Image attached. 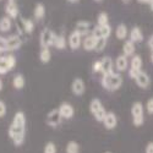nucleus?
<instances>
[{
	"label": "nucleus",
	"instance_id": "obj_29",
	"mask_svg": "<svg viewBox=\"0 0 153 153\" xmlns=\"http://www.w3.org/2000/svg\"><path fill=\"white\" fill-rule=\"evenodd\" d=\"M21 23L23 26V30L26 33H32L33 30H34V23L32 20L30 19H21Z\"/></svg>",
	"mask_w": 153,
	"mask_h": 153
},
{
	"label": "nucleus",
	"instance_id": "obj_45",
	"mask_svg": "<svg viewBox=\"0 0 153 153\" xmlns=\"http://www.w3.org/2000/svg\"><path fill=\"white\" fill-rule=\"evenodd\" d=\"M94 1H97V3H99V1H102V0H94Z\"/></svg>",
	"mask_w": 153,
	"mask_h": 153
},
{
	"label": "nucleus",
	"instance_id": "obj_40",
	"mask_svg": "<svg viewBox=\"0 0 153 153\" xmlns=\"http://www.w3.org/2000/svg\"><path fill=\"white\" fill-rule=\"evenodd\" d=\"M3 88H4V82H3V80L0 79V92L3 91Z\"/></svg>",
	"mask_w": 153,
	"mask_h": 153
},
{
	"label": "nucleus",
	"instance_id": "obj_11",
	"mask_svg": "<svg viewBox=\"0 0 153 153\" xmlns=\"http://www.w3.org/2000/svg\"><path fill=\"white\" fill-rule=\"evenodd\" d=\"M86 91V85L85 81L81 77H76L74 79V81L71 82V92L75 96H82Z\"/></svg>",
	"mask_w": 153,
	"mask_h": 153
},
{
	"label": "nucleus",
	"instance_id": "obj_26",
	"mask_svg": "<svg viewBox=\"0 0 153 153\" xmlns=\"http://www.w3.org/2000/svg\"><path fill=\"white\" fill-rule=\"evenodd\" d=\"M39 61L43 64H48L52 58V52H50V48H41L39 50Z\"/></svg>",
	"mask_w": 153,
	"mask_h": 153
},
{
	"label": "nucleus",
	"instance_id": "obj_3",
	"mask_svg": "<svg viewBox=\"0 0 153 153\" xmlns=\"http://www.w3.org/2000/svg\"><path fill=\"white\" fill-rule=\"evenodd\" d=\"M90 111L93 115V118L97 121H99V123H103V120H104V118L107 115V113H108L99 98H93L90 102Z\"/></svg>",
	"mask_w": 153,
	"mask_h": 153
},
{
	"label": "nucleus",
	"instance_id": "obj_38",
	"mask_svg": "<svg viewBox=\"0 0 153 153\" xmlns=\"http://www.w3.org/2000/svg\"><path fill=\"white\" fill-rule=\"evenodd\" d=\"M145 151H146V153H153V142H148Z\"/></svg>",
	"mask_w": 153,
	"mask_h": 153
},
{
	"label": "nucleus",
	"instance_id": "obj_9",
	"mask_svg": "<svg viewBox=\"0 0 153 153\" xmlns=\"http://www.w3.org/2000/svg\"><path fill=\"white\" fill-rule=\"evenodd\" d=\"M58 109H59V113H60V115H61L62 119L69 120V119L74 118V115H75L74 107L70 103H68V102H62V103L58 107Z\"/></svg>",
	"mask_w": 153,
	"mask_h": 153
},
{
	"label": "nucleus",
	"instance_id": "obj_7",
	"mask_svg": "<svg viewBox=\"0 0 153 153\" xmlns=\"http://www.w3.org/2000/svg\"><path fill=\"white\" fill-rule=\"evenodd\" d=\"M142 71V58L140 55H134L131 61H130V70H129V76L135 80L136 76Z\"/></svg>",
	"mask_w": 153,
	"mask_h": 153
},
{
	"label": "nucleus",
	"instance_id": "obj_16",
	"mask_svg": "<svg viewBox=\"0 0 153 153\" xmlns=\"http://www.w3.org/2000/svg\"><path fill=\"white\" fill-rule=\"evenodd\" d=\"M5 12H6V16H9L11 20H15L20 15L19 6L14 1H7L6 3V5H5Z\"/></svg>",
	"mask_w": 153,
	"mask_h": 153
},
{
	"label": "nucleus",
	"instance_id": "obj_23",
	"mask_svg": "<svg viewBox=\"0 0 153 153\" xmlns=\"http://www.w3.org/2000/svg\"><path fill=\"white\" fill-rule=\"evenodd\" d=\"M12 27V20L9 17V16H3V17H0V32H9Z\"/></svg>",
	"mask_w": 153,
	"mask_h": 153
},
{
	"label": "nucleus",
	"instance_id": "obj_37",
	"mask_svg": "<svg viewBox=\"0 0 153 153\" xmlns=\"http://www.w3.org/2000/svg\"><path fill=\"white\" fill-rule=\"evenodd\" d=\"M92 70H93V72H100V70H102L100 60H96V61L93 62V65H92Z\"/></svg>",
	"mask_w": 153,
	"mask_h": 153
},
{
	"label": "nucleus",
	"instance_id": "obj_22",
	"mask_svg": "<svg viewBox=\"0 0 153 153\" xmlns=\"http://www.w3.org/2000/svg\"><path fill=\"white\" fill-rule=\"evenodd\" d=\"M135 50H136V48H135V43L134 42H131L130 39L129 41H126L125 43H124V45H123V54L125 55V56H134L135 55Z\"/></svg>",
	"mask_w": 153,
	"mask_h": 153
},
{
	"label": "nucleus",
	"instance_id": "obj_30",
	"mask_svg": "<svg viewBox=\"0 0 153 153\" xmlns=\"http://www.w3.org/2000/svg\"><path fill=\"white\" fill-rule=\"evenodd\" d=\"M65 152L66 153H80V145L76 141H70L68 142L65 147Z\"/></svg>",
	"mask_w": 153,
	"mask_h": 153
},
{
	"label": "nucleus",
	"instance_id": "obj_28",
	"mask_svg": "<svg viewBox=\"0 0 153 153\" xmlns=\"http://www.w3.org/2000/svg\"><path fill=\"white\" fill-rule=\"evenodd\" d=\"M11 69L9 68V64L6 61V55L0 54V75H6Z\"/></svg>",
	"mask_w": 153,
	"mask_h": 153
},
{
	"label": "nucleus",
	"instance_id": "obj_20",
	"mask_svg": "<svg viewBox=\"0 0 153 153\" xmlns=\"http://www.w3.org/2000/svg\"><path fill=\"white\" fill-rule=\"evenodd\" d=\"M129 36H130V41L134 42V43H138V42L143 41V33H142L141 28L137 27V26H135L130 30Z\"/></svg>",
	"mask_w": 153,
	"mask_h": 153
},
{
	"label": "nucleus",
	"instance_id": "obj_12",
	"mask_svg": "<svg viewBox=\"0 0 153 153\" xmlns=\"http://www.w3.org/2000/svg\"><path fill=\"white\" fill-rule=\"evenodd\" d=\"M135 82H136V85H137L140 88H142V90H146V88H148L149 85H151V77L148 76L147 72L141 71V72H140V74L136 76V77H135Z\"/></svg>",
	"mask_w": 153,
	"mask_h": 153
},
{
	"label": "nucleus",
	"instance_id": "obj_14",
	"mask_svg": "<svg viewBox=\"0 0 153 153\" xmlns=\"http://www.w3.org/2000/svg\"><path fill=\"white\" fill-rule=\"evenodd\" d=\"M103 125H104V127L107 130H114L115 129L117 125H118V118L115 115V113L108 111L104 120H103Z\"/></svg>",
	"mask_w": 153,
	"mask_h": 153
},
{
	"label": "nucleus",
	"instance_id": "obj_10",
	"mask_svg": "<svg viewBox=\"0 0 153 153\" xmlns=\"http://www.w3.org/2000/svg\"><path fill=\"white\" fill-rule=\"evenodd\" d=\"M82 44V36L76 32L75 30L70 33L69 38H68V45L72 49V50H77Z\"/></svg>",
	"mask_w": 153,
	"mask_h": 153
},
{
	"label": "nucleus",
	"instance_id": "obj_24",
	"mask_svg": "<svg viewBox=\"0 0 153 153\" xmlns=\"http://www.w3.org/2000/svg\"><path fill=\"white\" fill-rule=\"evenodd\" d=\"M25 83H26V80H25V76L22 74H16L12 79V87L15 90H22L25 87Z\"/></svg>",
	"mask_w": 153,
	"mask_h": 153
},
{
	"label": "nucleus",
	"instance_id": "obj_42",
	"mask_svg": "<svg viewBox=\"0 0 153 153\" xmlns=\"http://www.w3.org/2000/svg\"><path fill=\"white\" fill-rule=\"evenodd\" d=\"M149 9H151V11H153V0L149 3Z\"/></svg>",
	"mask_w": 153,
	"mask_h": 153
},
{
	"label": "nucleus",
	"instance_id": "obj_5",
	"mask_svg": "<svg viewBox=\"0 0 153 153\" xmlns=\"http://www.w3.org/2000/svg\"><path fill=\"white\" fill-rule=\"evenodd\" d=\"M55 38H56L55 32H53L50 28H44V30L39 33V45H41V48H50V47H54Z\"/></svg>",
	"mask_w": 153,
	"mask_h": 153
},
{
	"label": "nucleus",
	"instance_id": "obj_13",
	"mask_svg": "<svg viewBox=\"0 0 153 153\" xmlns=\"http://www.w3.org/2000/svg\"><path fill=\"white\" fill-rule=\"evenodd\" d=\"M7 38V48L9 52H14V50H17L21 48L22 45V39L19 34H11Z\"/></svg>",
	"mask_w": 153,
	"mask_h": 153
},
{
	"label": "nucleus",
	"instance_id": "obj_39",
	"mask_svg": "<svg viewBox=\"0 0 153 153\" xmlns=\"http://www.w3.org/2000/svg\"><path fill=\"white\" fill-rule=\"evenodd\" d=\"M137 1H138L140 4H148V5H149V3L152 1V0H137Z\"/></svg>",
	"mask_w": 153,
	"mask_h": 153
},
{
	"label": "nucleus",
	"instance_id": "obj_48",
	"mask_svg": "<svg viewBox=\"0 0 153 153\" xmlns=\"http://www.w3.org/2000/svg\"><path fill=\"white\" fill-rule=\"evenodd\" d=\"M151 37H152V38H153V34H152V36H151Z\"/></svg>",
	"mask_w": 153,
	"mask_h": 153
},
{
	"label": "nucleus",
	"instance_id": "obj_21",
	"mask_svg": "<svg viewBox=\"0 0 153 153\" xmlns=\"http://www.w3.org/2000/svg\"><path fill=\"white\" fill-rule=\"evenodd\" d=\"M127 36H129V30H127L126 25L125 23L118 25L117 28H115V37L118 38L119 41H124Z\"/></svg>",
	"mask_w": 153,
	"mask_h": 153
},
{
	"label": "nucleus",
	"instance_id": "obj_31",
	"mask_svg": "<svg viewBox=\"0 0 153 153\" xmlns=\"http://www.w3.org/2000/svg\"><path fill=\"white\" fill-rule=\"evenodd\" d=\"M109 16L107 12H99L98 16H97V25H99V26H104V25H109Z\"/></svg>",
	"mask_w": 153,
	"mask_h": 153
},
{
	"label": "nucleus",
	"instance_id": "obj_33",
	"mask_svg": "<svg viewBox=\"0 0 153 153\" xmlns=\"http://www.w3.org/2000/svg\"><path fill=\"white\" fill-rule=\"evenodd\" d=\"M9 52V48H7V38L0 36V54L6 53Z\"/></svg>",
	"mask_w": 153,
	"mask_h": 153
},
{
	"label": "nucleus",
	"instance_id": "obj_44",
	"mask_svg": "<svg viewBox=\"0 0 153 153\" xmlns=\"http://www.w3.org/2000/svg\"><path fill=\"white\" fill-rule=\"evenodd\" d=\"M151 60H152V64H153V50H152V54H151Z\"/></svg>",
	"mask_w": 153,
	"mask_h": 153
},
{
	"label": "nucleus",
	"instance_id": "obj_27",
	"mask_svg": "<svg viewBox=\"0 0 153 153\" xmlns=\"http://www.w3.org/2000/svg\"><path fill=\"white\" fill-rule=\"evenodd\" d=\"M68 45V39L65 38V36L64 34H56V38H55V42H54V47L56 49H65Z\"/></svg>",
	"mask_w": 153,
	"mask_h": 153
},
{
	"label": "nucleus",
	"instance_id": "obj_47",
	"mask_svg": "<svg viewBox=\"0 0 153 153\" xmlns=\"http://www.w3.org/2000/svg\"><path fill=\"white\" fill-rule=\"evenodd\" d=\"M105 153H111V152H109V151H108V152H105Z\"/></svg>",
	"mask_w": 153,
	"mask_h": 153
},
{
	"label": "nucleus",
	"instance_id": "obj_17",
	"mask_svg": "<svg viewBox=\"0 0 153 153\" xmlns=\"http://www.w3.org/2000/svg\"><path fill=\"white\" fill-rule=\"evenodd\" d=\"M92 28V25L90 21H79L75 26V31L79 32L81 36H90V31Z\"/></svg>",
	"mask_w": 153,
	"mask_h": 153
},
{
	"label": "nucleus",
	"instance_id": "obj_15",
	"mask_svg": "<svg viewBox=\"0 0 153 153\" xmlns=\"http://www.w3.org/2000/svg\"><path fill=\"white\" fill-rule=\"evenodd\" d=\"M100 65H102V70H100V74L102 75H107V74H110V72H114L113 71V68H114V62H113V59L110 56H103L100 59Z\"/></svg>",
	"mask_w": 153,
	"mask_h": 153
},
{
	"label": "nucleus",
	"instance_id": "obj_34",
	"mask_svg": "<svg viewBox=\"0 0 153 153\" xmlns=\"http://www.w3.org/2000/svg\"><path fill=\"white\" fill-rule=\"evenodd\" d=\"M105 47H107V39H104V38H99L98 42H97V45H96L94 52H97V53L103 52V50L105 49Z\"/></svg>",
	"mask_w": 153,
	"mask_h": 153
},
{
	"label": "nucleus",
	"instance_id": "obj_35",
	"mask_svg": "<svg viewBox=\"0 0 153 153\" xmlns=\"http://www.w3.org/2000/svg\"><path fill=\"white\" fill-rule=\"evenodd\" d=\"M6 113H7L6 103H5L3 99H0V118H4L6 115Z\"/></svg>",
	"mask_w": 153,
	"mask_h": 153
},
{
	"label": "nucleus",
	"instance_id": "obj_4",
	"mask_svg": "<svg viewBox=\"0 0 153 153\" xmlns=\"http://www.w3.org/2000/svg\"><path fill=\"white\" fill-rule=\"evenodd\" d=\"M131 117H132V124L138 127L142 126L145 123V108L141 102H135L131 107Z\"/></svg>",
	"mask_w": 153,
	"mask_h": 153
},
{
	"label": "nucleus",
	"instance_id": "obj_41",
	"mask_svg": "<svg viewBox=\"0 0 153 153\" xmlns=\"http://www.w3.org/2000/svg\"><path fill=\"white\" fill-rule=\"evenodd\" d=\"M68 1H69V3H72V4H75V3H79L80 0H68Z\"/></svg>",
	"mask_w": 153,
	"mask_h": 153
},
{
	"label": "nucleus",
	"instance_id": "obj_1",
	"mask_svg": "<svg viewBox=\"0 0 153 153\" xmlns=\"http://www.w3.org/2000/svg\"><path fill=\"white\" fill-rule=\"evenodd\" d=\"M26 129H27V119L25 113L19 110L15 113L14 118H12L9 129H7V136L12 145L20 147L25 143V138H26Z\"/></svg>",
	"mask_w": 153,
	"mask_h": 153
},
{
	"label": "nucleus",
	"instance_id": "obj_6",
	"mask_svg": "<svg viewBox=\"0 0 153 153\" xmlns=\"http://www.w3.org/2000/svg\"><path fill=\"white\" fill-rule=\"evenodd\" d=\"M61 121H62V118H61V115H60L58 108L49 110L48 114L45 115V124H47L49 127H53V129L58 127V126L61 124Z\"/></svg>",
	"mask_w": 153,
	"mask_h": 153
},
{
	"label": "nucleus",
	"instance_id": "obj_19",
	"mask_svg": "<svg viewBox=\"0 0 153 153\" xmlns=\"http://www.w3.org/2000/svg\"><path fill=\"white\" fill-rule=\"evenodd\" d=\"M114 65H115L117 70L119 72H123V71H126L127 68H129V60H127V56H125L124 54L119 55L115 61H114Z\"/></svg>",
	"mask_w": 153,
	"mask_h": 153
},
{
	"label": "nucleus",
	"instance_id": "obj_32",
	"mask_svg": "<svg viewBox=\"0 0 153 153\" xmlns=\"http://www.w3.org/2000/svg\"><path fill=\"white\" fill-rule=\"evenodd\" d=\"M43 153H58V148H56V145L52 141H49L44 145V148H43Z\"/></svg>",
	"mask_w": 153,
	"mask_h": 153
},
{
	"label": "nucleus",
	"instance_id": "obj_36",
	"mask_svg": "<svg viewBox=\"0 0 153 153\" xmlns=\"http://www.w3.org/2000/svg\"><path fill=\"white\" fill-rule=\"evenodd\" d=\"M146 110H147L148 114H151V115L153 114V97L147 100V103H146Z\"/></svg>",
	"mask_w": 153,
	"mask_h": 153
},
{
	"label": "nucleus",
	"instance_id": "obj_46",
	"mask_svg": "<svg viewBox=\"0 0 153 153\" xmlns=\"http://www.w3.org/2000/svg\"><path fill=\"white\" fill-rule=\"evenodd\" d=\"M7 1H14L15 3V0H7Z\"/></svg>",
	"mask_w": 153,
	"mask_h": 153
},
{
	"label": "nucleus",
	"instance_id": "obj_18",
	"mask_svg": "<svg viewBox=\"0 0 153 153\" xmlns=\"http://www.w3.org/2000/svg\"><path fill=\"white\" fill-rule=\"evenodd\" d=\"M97 42H98V38H96L92 33L90 36L85 37V39L82 41V45H83V49L87 50V52H91V50H94L96 49V45H97Z\"/></svg>",
	"mask_w": 153,
	"mask_h": 153
},
{
	"label": "nucleus",
	"instance_id": "obj_25",
	"mask_svg": "<svg viewBox=\"0 0 153 153\" xmlns=\"http://www.w3.org/2000/svg\"><path fill=\"white\" fill-rule=\"evenodd\" d=\"M33 16L36 20H42L45 16V6L42 3L36 4L34 10H33Z\"/></svg>",
	"mask_w": 153,
	"mask_h": 153
},
{
	"label": "nucleus",
	"instance_id": "obj_43",
	"mask_svg": "<svg viewBox=\"0 0 153 153\" xmlns=\"http://www.w3.org/2000/svg\"><path fill=\"white\" fill-rule=\"evenodd\" d=\"M131 0H123V3H125V4H127V3H130Z\"/></svg>",
	"mask_w": 153,
	"mask_h": 153
},
{
	"label": "nucleus",
	"instance_id": "obj_2",
	"mask_svg": "<svg viewBox=\"0 0 153 153\" xmlns=\"http://www.w3.org/2000/svg\"><path fill=\"white\" fill-rule=\"evenodd\" d=\"M100 85L104 90H107L109 92L118 91L119 88L123 86V77H121V75L118 74V72H110V74L102 76Z\"/></svg>",
	"mask_w": 153,
	"mask_h": 153
},
{
	"label": "nucleus",
	"instance_id": "obj_8",
	"mask_svg": "<svg viewBox=\"0 0 153 153\" xmlns=\"http://www.w3.org/2000/svg\"><path fill=\"white\" fill-rule=\"evenodd\" d=\"M92 34L96 37V38H104V39H108L111 34V27L110 25H104V26H99L97 25L96 27H93L92 30Z\"/></svg>",
	"mask_w": 153,
	"mask_h": 153
}]
</instances>
